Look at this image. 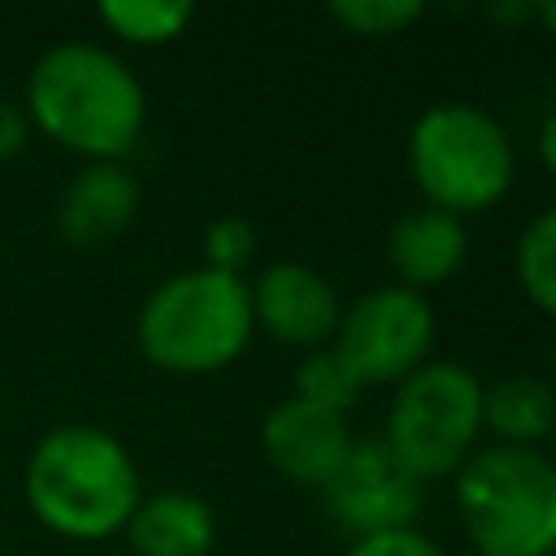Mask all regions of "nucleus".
I'll list each match as a JSON object with an SVG mask.
<instances>
[{
    "label": "nucleus",
    "instance_id": "f257e3e1",
    "mask_svg": "<svg viewBox=\"0 0 556 556\" xmlns=\"http://www.w3.org/2000/svg\"><path fill=\"white\" fill-rule=\"evenodd\" d=\"M22 109L30 130L83 161H122L143 135L148 91L113 48L65 39L30 65Z\"/></svg>",
    "mask_w": 556,
    "mask_h": 556
},
{
    "label": "nucleus",
    "instance_id": "f03ea898",
    "mask_svg": "<svg viewBox=\"0 0 556 556\" xmlns=\"http://www.w3.org/2000/svg\"><path fill=\"white\" fill-rule=\"evenodd\" d=\"M22 491L43 530L70 543H100L126 530L143 500V478L113 430L65 421L30 447Z\"/></svg>",
    "mask_w": 556,
    "mask_h": 556
},
{
    "label": "nucleus",
    "instance_id": "7ed1b4c3",
    "mask_svg": "<svg viewBox=\"0 0 556 556\" xmlns=\"http://www.w3.org/2000/svg\"><path fill=\"white\" fill-rule=\"evenodd\" d=\"M256 334L248 278L204 265L161 278L135 313V348L165 374H217L235 365Z\"/></svg>",
    "mask_w": 556,
    "mask_h": 556
},
{
    "label": "nucleus",
    "instance_id": "20e7f679",
    "mask_svg": "<svg viewBox=\"0 0 556 556\" xmlns=\"http://www.w3.org/2000/svg\"><path fill=\"white\" fill-rule=\"evenodd\" d=\"M469 556H556V456L543 447H478L452 478Z\"/></svg>",
    "mask_w": 556,
    "mask_h": 556
},
{
    "label": "nucleus",
    "instance_id": "39448f33",
    "mask_svg": "<svg viewBox=\"0 0 556 556\" xmlns=\"http://www.w3.org/2000/svg\"><path fill=\"white\" fill-rule=\"evenodd\" d=\"M408 174L421 204L452 217L491 213L517 178V148L504 122L469 100H439L408 126Z\"/></svg>",
    "mask_w": 556,
    "mask_h": 556
},
{
    "label": "nucleus",
    "instance_id": "423d86ee",
    "mask_svg": "<svg viewBox=\"0 0 556 556\" xmlns=\"http://www.w3.org/2000/svg\"><path fill=\"white\" fill-rule=\"evenodd\" d=\"M482 391L486 382L460 361H426L391 387L382 443L426 486L456 478L482 447Z\"/></svg>",
    "mask_w": 556,
    "mask_h": 556
},
{
    "label": "nucleus",
    "instance_id": "0eeeda50",
    "mask_svg": "<svg viewBox=\"0 0 556 556\" xmlns=\"http://www.w3.org/2000/svg\"><path fill=\"white\" fill-rule=\"evenodd\" d=\"M434 304L400 282L356 295L334 326L330 352L352 369L361 387H395L421 369L434 352Z\"/></svg>",
    "mask_w": 556,
    "mask_h": 556
},
{
    "label": "nucleus",
    "instance_id": "6e6552de",
    "mask_svg": "<svg viewBox=\"0 0 556 556\" xmlns=\"http://www.w3.org/2000/svg\"><path fill=\"white\" fill-rule=\"evenodd\" d=\"M321 508L343 534L365 539L417 526L426 508V486L387 452L382 439H356L343 465L321 486Z\"/></svg>",
    "mask_w": 556,
    "mask_h": 556
},
{
    "label": "nucleus",
    "instance_id": "1a4fd4ad",
    "mask_svg": "<svg viewBox=\"0 0 556 556\" xmlns=\"http://www.w3.org/2000/svg\"><path fill=\"white\" fill-rule=\"evenodd\" d=\"M248 295L256 330H265L274 343L313 352L334 339L343 304L321 269L304 261H274L248 282Z\"/></svg>",
    "mask_w": 556,
    "mask_h": 556
},
{
    "label": "nucleus",
    "instance_id": "9d476101",
    "mask_svg": "<svg viewBox=\"0 0 556 556\" xmlns=\"http://www.w3.org/2000/svg\"><path fill=\"white\" fill-rule=\"evenodd\" d=\"M352 443H356V434L348 426V413H330V408H317L295 395L278 400L261 421L265 460L287 482L313 486V491H321L330 482V473L343 465Z\"/></svg>",
    "mask_w": 556,
    "mask_h": 556
},
{
    "label": "nucleus",
    "instance_id": "9b49d317",
    "mask_svg": "<svg viewBox=\"0 0 556 556\" xmlns=\"http://www.w3.org/2000/svg\"><path fill=\"white\" fill-rule=\"evenodd\" d=\"M139 200V178L122 161H87L56 200V235L78 252L109 248L130 230Z\"/></svg>",
    "mask_w": 556,
    "mask_h": 556
},
{
    "label": "nucleus",
    "instance_id": "f8f14e48",
    "mask_svg": "<svg viewBox=\"0 0 556 556\" xmlns=\"http://www.w3.org/2000/svg\"><path fill=\"white\" fill-rule=\"evenodd\" d=\"M465 256H469V226L430 204L400 213L387 235V261L395 269V282L421 295L452 282Z\"/></svg>",
    "mask_w": 556,
    "mask_h": 556
},
{
    "label": "nucleus",
    "instance_id": "ddd939ff",
    "mask_svg": "<svg viewBox=\"0 0 556 556\" xmlns=\"http://www.w3.org/2000/svg\"><path fill=\"white\" fill-rule=\"evenodd\" d=\"M122 534L135 556H208L217 543V513L195 491L165 486L135 504Z\"/></svg>",
    "mask_w": 556,
    "mask_h": 556
},
{
    "label": "nucleus",
    "instance_id": "4468645a",
    "mask_svg": "<svg viewBox=\"0 0 556 556\" xmlns=\"http://www.w3.org/2000/svg\"><path fill=\"white\" fill-rule=\"evenodd\" d=\"M556 430V387L543 374H504L482 391V434L504 447H543Z\"/></svg>",
    "mask_w": 556,
    "mask_h": 556
},
{
    "label": "nucleus",
    "instance_id": "2eb2a0df",
    "mask_svg": "<svg viewBox=\"0 0 556 556\" xmlns=\"http://www.w3.org/2000/svg\"><path fill=\"white\" fill-rule=\"evenodd\" d=\"M513 278L521 287V295L556 321V204L534 213L513 248Z\"/></svg>",
    "mask_w": 556,
    "mask_h": 556
},
{
    "label": "nucleus",
    "instance_id": "dca6fc26",
    "mask_svg": "<svg viewBox=\"0 0 556 556\" xmlns=\"http://www.w3.org/2000/svg\"><path fill=\"white\" fill-rule=\"evenodd\" d=\"M96 17L122 39V43H135V48H161V43H174L195 9L187 0H104L96 9Z\"/></svg>",
    "mask_w": 556,
    "mask_h": 556
},
{
    "label": "nucleus",
    "instance_id": "f3484780",
    "mask_svg": "<svg viewBox=\"0 0 556 556\" xmlns=\"http://www.w3.org/2000/svg\"><path fill=\"white\" fill-rule=\"evenodd\" d=\"M361 382L352 378V369L330 352V343L326 348H313V352H304L300 356V365H295V400H308V404H317V408H330V413H348L356 400H361Z\"/></svg>",
    "mask_w": 556,
    "mask_h": 556
},
{
    "label": "nucleus",
    "instance_id": "a211bd4d",
    "mask_svg": "<svg viewBox=\"0 0 556 556\" xmlns=\"http://www.w3.org/2000/svg\"><path fill=\"white\" fill-rule=\"evenodd\" d=\"M330 22L356 39H395L413 22H421L426 4L421 0H334Z\"/></svg>",
    "mask_w": 556,
    "mask_h": 556
},
{
    "label": "nucleus",
    "instance_id": "6ab92c4d",
    "mask_svg": "<svg viewBox=\"0 0 556 556\" xmlns=\"http://www.w3.org/2000/svg\"><path fill=\"white\" fill-rule=\"evenodd\" d=\"M256 256V230L248 217L239 213H226L217 222L204 226V269H217V274H235L243 278V269L252 265Z\"/></svg>",
    "mask_w": 556,
    "mask_h": 556
},
{
    "label": "nucleus",
    "instance_id": "aec40b11",
    "mask_svg": "<svg viewBox=\"0 0 556 556\" xmlns=\"http://www.w3.org/2000/svg\"><path fill=\"white\" fill-rule=\"evenodd\" d=\"M348 556H447L439 539H430L421 526H400V530H382V534H365L352 539Z\"/></svg>",
    "mask_w": 556,
    "mask_h": 556
},
{
    "label": "nucleus",
    "instance_id": "412c9836",
    "mask_svg": "<svg viewBox=\"0 0 556 556\" xmlns=\"http://www.w3.org/2000/svg\"><path fill=\"white\" fill-rule=\"evenodd\" d=\"M26 139H30V117H26V109H22L17 100H4V96H0V165L13 161V156L26 148Z\"/></svg>",
    "mask_w": 556,
    "mask_h": 556
},
{
    "label": "nucleus",
    "instance_id": "4be33fe9",
    "mask_svg": "<svg viewBox=\"0 0 556 556\" xmlns=\"http://www.w3.org/2000/svg\"><path fill=\"white\" fill-rule=\"evenodd\" d=\"M534 152H539V161H543V169L556 178V109L539 122V130H534Z\"/></svg>",
    "mask_w": 556,
    "mask_h": 556
},
{
    "label": "nucleus",
    "instance_id": "5701e85b",
    "mask_svg": "<svg viewBox=\"0 0 556 556\" xmlns=\"http://www.w3.org/2000/svg\"><path fill=\"white\" fill-rule=\"evenodd\" d=\"M495 22H534V4H521V0H508V4H491L486 9Z\"/></svg>",
    "mask_w": 556,
    "mask_h": 556
},
{
    "label": "nucleus",
    "instance_id": "b1692460",
    "mask_svg": "<svg viewBox=\"0 0 556 556\" xmlns=\"http://www.w3.org/2000/svg\"><path fill=\"white\" fill-rule=\"evenodd\" d=\"M534 22L556 39V0H543V4H534Z\"/></svg>",
    "mask_w": 556,
    "mask_h": 556
},
{
    "label": "nucleus",
    "instance_id": "393cba45",
    "mask_svg": "<svg viewBox=\"0 0 556 556\" xmlns=\"http://www.w3.org/2000/svg\"><path fill=\"white\" fill-rule=\"evenodd\" d=\"M552 387H556V343H552V352H547V374H543Z\"/></svg>",
    "mask_w": 556,
    "mask_h": 556
},
{
    "label": "nucleus",
    "instance_id": "a878e982",
    "mask_svg": "<svg viewBox=\"0 0 556 556\" xmlns=\"http://www.w3.org/2000/svg\"><path fill=\"white\" fill-rule=\"evenodd\" d=\"M552 439H556V430H552Z\"/></svg>",
    "mask_w": 556,
    "mask_h": 556
},
{
    "label": "nucleus",
    "instance_id": "bb28decb",
    "mask_svg": "<svg viewBox=\"0 0 556 556\" xmlns=\"http://www.w3.org/2000/svg\"><path fill=\"white\" fill-rule=\"evenodd\" d=\"M0 556H4V552H0Z\"/></svg>",
    "mask_w": 556,
    "mask_h": 556
}]
</instances>
